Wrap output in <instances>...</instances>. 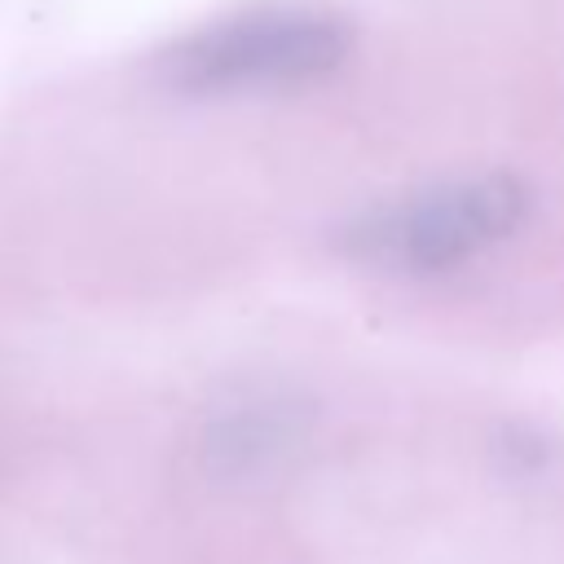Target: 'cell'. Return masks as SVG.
Wrapping results in <instances>:
<instances>
[{"mask_svg": "<svg viewBox=\"0 0 564 564\" xmlns=\"http://www.w3.org/2000/svg\"><path fill=\"white\" fill-rule=\"evenodd\" d=\"M352 48V31L322 9H251L198 26L163 57V79L181 93H256L330 79Z\"/></svg>", "mask_w": 564, "mask_h": 564, "instance_id": "7a4b0ae2", "label": "cell"}, {"mask_svg": "<svg viewBox=\"0 0 564 564\" xmlns=\"http://www.w3.org/2000/svg\"><path fill=\"white\" fill-rule=\"evenodd\" d=\"M304 436V410L300 401L260 397L220 410L198 441L203 467L220 480H247L269 467H278Z\"/></svg>", "mask_w": 564, "mask_h": 564, "instance_id": "3957f363", "label": "cell"}, {"mask_svg": "<svg viewBox=\"0 0 564 564\" xmlns=\"http://www.w3.org/2000/svg\"><path fill=\"white\" fill-rule=\"evenodd\" d=\"M529 212L533 194L511 172L454 176L361 212L344 234V251L375 269L432 278L511 242Z\"/></svg>", "mask_w": 564, "mask_h": 564, "instance_id": "6da1fadb", "label": "cell"}]
</instances>
